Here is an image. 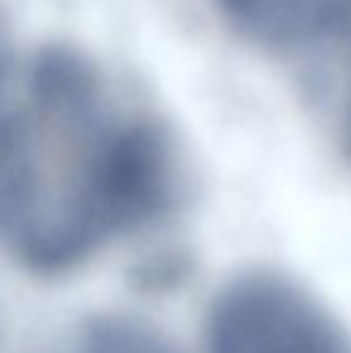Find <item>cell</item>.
<instances>
[{"label": "cell", "instance_id": "obj_1", "mask_svg": "<svg viewBox=\"0 0 351 353\" xmlns=\"http://www.w3.org/2000/svg\"><path fill=\"white\" fill-rule=\"evenodd\" d=\"M181 163L157 123L126 121L89 142L66 190L19 226L32 270H75L123 238L150 231L181 202Z\"/></svg>", "mask_w": 351, "mask_h": 353}, {"label": "cell", "instance_id": "obj_2", "mask_svg": "<svg viewBox=\"0 0 351 353\" xmlns=\"http://www.w3.org/2000/svg\"><path fill=\"white\" fill-rule=\"evenodd\" d=\"M202 339L205 353H351L342 317L301 279L270 267L217 288Z\"/></svg>", "mask_w": 351, "mask_h": 353}, {"label": "cell", "instance_id": "obj_3", "mask_svg": "<svg viewBox=\"0 0 351 353\" xmlns=\"http://www.w3.org/2000/svg\"><path fill=\"white\" fill-rule=\"evenodd\" d=\"M243 37L272 48L305 46L342 27L347 0H214Z\"/></svg>", "mask_w": 351, "mask_h": 353}, {"label": "cell", "instance_id": "obj_4", "mask_svg": "<svg viewBox=\"0 0 351 353\" xmlns=\"http://www.w3.org/2000/svg\"><path fill=\"white\" fill-rule=\"evenodd\" d=\"M32 94L39 113L58 125L89 128L101 103V79L85 56L72 48H48L32 70Z\"/></svg>", "mask_w": 351, "mask_h": 353}, {"label": "cell", "instance_id": "obj_5", "mask_svg": "<svg viewBox=\"0 0 351 353\" xmlns=\"http://www.w3.org/2000/svg\"><path fill=\"white\" fill-rule=\"evenodd\" d=\"M48 353H183V349L145 317L101 312L82 320Z\"/></svg>", "mask_w": 351, "mask_h": 353}, {"label": "cell", "instance_id": "obj_6", "mask_svg": "<svg viewBox=\"0 0 351 353\" xmlns=\"http://www.w3.org/2000/svg\"><path fill=\"white\" fill-rule=\"evenodd\" d=\"M8 63H10L8 32H5L3 19H0V87H3V79H5V74H8Z\"/></svg>", "mask_w": 351, "mask_h": 353}, {"label": "cell", "instance_id": "obj_7", "mask_svg": "<svg viewBox=\"0 0 351 353\" xmlns=\"http://www.w3.org/2000/svg\"><path fill=\"white\" fill-rule=\"evenodd\" d=\"M342 27L347 29L349 34V43H351V0L344 3V14H342Z\"/></svg>", "mask_w": 351, "mask_h": 353}, {"label": "cell", "instance_id": "obj_8", "mask_svg": "<svg viewBox=\"0 0 351 353\" xmlns=\"http://www.w3.org/2000/svg\"><path fill=\"white\" fill-rule=\"evenodd\" d=\"M349 144H351V121H349Z\"/></svg>", "mask_w": 351, "mask_h": 353}]
</instances>
